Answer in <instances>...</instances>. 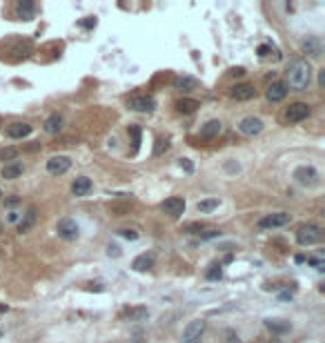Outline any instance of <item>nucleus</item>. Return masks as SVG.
Returning <instances> with one entry per match:
<instances>
[{"instance_id":"nucleus-33","label":"nucleus","mask_w":325,"mask_h":343,"mask_svg":"<svg viewBox=\"0 0 325 343\" xmlns=\"http://www.w3.org/2000/svg\"><path fill=\"white\" fill-rule=\"evenodd\" d=\"M118 234L123 236V239H129V241H136L138 236H140V232L134 230V227H123V230H118Z\"/></svg>"},{"instance_id":"nucleus-11","label":"nucleus","mask_w":325,"mask_h":343,"mask_svg":"<svg viewBox=\"0 0 325 343\" xmlns=\"http://www.w3.org/2000/svg\"><path fill=\"white\" fill-rule=\"evenodd\" d=\"M147 316H149V310L142 305H136V307H125L118 314V319L125 321V323H138V321H147Z\"/></svg>"},{"instance_id":"nucleus-29","label":"nucleus","mask_w":325,"mask_h":343,"mask_svg":"<svg viewBox=\"0 0 325 343\" xmlns=\"http://www.w3.org/2000/svg\"><path fill=\"white\" fill-rule=\"evenodd\" d=\"M129 136H132V141H134V154H136L138 151V147H140V127H138V125H129Z\"/></svg>"},{"instance_id":"nucleus-17","label":"nucleus","mask_w":325,"mask_h":343,"mask_svg":"<svg viewBox=\"0 0 325 343\" xmlns=\"http://www.w3.org/2000/svg\"><path fill=\"white\" fill-rule=\"evenodd\" d=\"M265 96L270 102H280V100H285V96H287V87H285V83L276 80V83H272L270 87L265 89Z\"/></svg>"},{"instance_id":"nucleus-5","label":"nucleus","mask_w":325,"mask_h":343,"mask_svg":"<svg viewBox=\"0 0 325 343\" xmlns=\"http://www.w3.org/2000/svg\"><path fill=\"white\" fill-rule=\"evenodd\" d=\"M292 223V216L287 212H274V214H265L263 218H258L256 227L261 230H276V227H285Z\"/></svg>"},{"instance_id":"nucleus-23","label":"nucleus","mask_w":325,"mask_h":343,"mask_svg":"<svg viewBox=\"0 0 325 343\" xmlns=\"http://www.w3.org/2000/svg\"><path fill=\"white\" fill-rule=\"evenodd\" d=\"M31 134V125L29 123H11L7 125V136L9 138H25Z\"/></svg>"},{"instance_id":"nucleus-19","label":"nucleus","mask_w":325,"mask_h":343,"mask_svg":"<svg viewBox=\"0 0 325 343\" xmlns=\"http://www.w3.org/2000/svg\"><path fill=\"white\" fill-rule=\"evenodd\" d=\"M16 16H18V20H31L36 16V4L31 0H20L16 4Z\"/></svg>"},{"instance_id":"nucleus-25","label":"nucleus","mask_w":325,"mask_h":343,"mask_svg":"<svg viewBox=\"0 0 325 343\" xmlns=\"http://www.w3.org/2000/svg\"><path fill=\"white\" fill-rule=\"evenodd\" d=\"M198 107H200V102L196 98H181V100H176V109L181 114H194Z\"/></svg>"},{"instance_id":"nucleus-39","label":"nucleus","mask_w":325,"mask_h":343,"mask_svg":"<svg viewBox=\"0 0 325 343\" xmlns=\"http://www.w3.org/2000/svg\"><path fill=\"white\" fill-rule=\"evenodd\" d=\"M80 27H85V29H92V27H96V18H87V20L80 22Z\"/></svg>"},{"instance_id":"nucleus-37","label":"nucleus","mask_w":325,"mask_h":343,"mask_svg":"<svg viewBox=\"0 0 325 343\" xmlns=\"http://www.w3.org/2000/svg\"><path fill=\"white\" fill-rule=\"evenodd\" d=\"M20 216H22V212H13V209H11V212L7 214V221L9 223H18V221H20Z\"/></svg>"},{"instance_id":"nucleus-1","label":"nucleus","mask_w":325,"mask_h":343,"mask_svg":"<svg viewBox=\"0 0 325 343\" xmlns=\"http://www.w3.org/2000/svg\"><path fill=\"white\" fill-rule=\"evenodd\" d=\"M312 74H314V69H312L310 60H305V58H298V60H294L292 65L287 67V71H285V87L289 89H296V92H303V89L310 87L312 83Z\"/></svg>"},{"instance_id":"nucleus-20","label":"nucleus","mask_w":325,"mask_h":343,"mask_svg":"<svg viewBox=\"0 0 325 343\" xmlns=\"http://www.w3.org/2000/svg\"><path fill=\"white\" fill-rule=\"evenodd\" d=\"M62 125H65V118H62L60 114H51V116L45 118L43 129L47 134H58V132H62Z\"/></svg>"},{"instance_id":"nucleus-36","label":"nucleus","mask_w":325,"mask_h":343,"mask_svg":"<svg viewBox=\"0 0 325 343\" xmlns=\"http://www.w3.org/2000/svg\"><path fill=\"white\" fill-rule=\"evenodd\" d=\"M270 53H272V47H270V45H261V47H258V56H261V58H267Z\"/></svg>"},{"instance_id":"nucleus-13","label":"nucleus","mask_w":325,"mask_h":343,"mask_svg":"<svg viewBox=\"0 0 325 343\" xmlns=\"http://www.w3.org/2000/svg\"><path fill=\"white\" fill-rule=\"evenodd\" d=\"M301 51L305 53L307 58H321V53H323L321 38H319V36H307V38L301 43Z\"/></svg>"},{"instance_id":"nucleus-26","label":"nucleus","mask_w":325,"mask_h":343,"mask_svg":"<svg viewBox=\"0 0 325 343\" xmlns=\"http://www.w3.org/2000/svg\"><path fill=\"white\" fill-rule=\"evenodd\" d=\"M265 328L274 334H285L289 330V323L283 319H265Z\"/></svg>"},{"instance_id":"nucleus-16","label":"nucleus","mask_w":325,"mask_h":343,"mask_svg":"<svg viewBox=\"0 0 325 343\" xmlns=\"http://www.w3.org/2000/svg\"><path fill=\"white\" fill-rule=\"evenodd\" d=\"M174 89H178V92H194V89H198V78H194V76H187V74H181L174 78Z\"/></svg>"},{"instance_id":"nucleus-44","label":"nucleus","mask_w":325,"mask_h":343,"mask_svg":"<svg viewBox=\"0 0 325 343\" xmlns=\"http://www.w3.org/2000/svg\"><path fill=\"white\" fill-rule=\"evenodd\" d=\"M0 198H2V190H0Z\"/></svg>"},{"instance_id":"nucleus-15","label":"nucleus","mask_w":325,"mask_h":343,"mask_svg":"<svg viewBox=\"0 0 325 343\" xmlns=\"http://www.w3.org/2000/svg\"><path fill=\"white\" fill-rule=\"evenodd\" d=\"M36 221H38V209H36L34 205H31V207H27V209H25V214H22V216H20V221L16 223L18 232H20V234H25V232H29L31 227L36 225Z\"/></svg>"},{"instance_id":"nucleus-18","label":"nucleus","mask_w":325,"mask_h":343,"mask_svg":"<svg viewBox=\"0 0 325 343\" xmlns=\"http://www.w3.org/2000/svg\"><path fill=\"white\" fill-rule=\"evenodd\" d=\"M22 172H25V165H22L20 160H13V163L2 165V169H0V176H2L4 181H16V178L22 176Z\"/></svg>"},{"instance_id":"nucleus-8","label":"nucleus","mask_w":325,"mask_h":343,"mask_svg":"<svg viewBox=\"0 0 325 343\" xmlns=\"http://www.w3.org/2000/svg\"><path fill=\"white\" fill-rule=\"evenodd\" d=\"M71 167V158L69 156H51V158L47 160V172L51 174V176H62V174H67Z\"/></svg>"},{"instance_id":"nucleus-38","label":"nucleus","mask_w":325,"mask_h":343,"mask_svg":"<svg viewBox=\"0 0 325 343\" xmlns=\"http://www.w3.org/2000/svg\"><path fill=\"white\" fill-rule=\"evenodd\" d=\"M310 265H314V270H319V272H323V267H325V263L321 261V258H310Z\"/></svg>"},{"instance_id":"nucleus-28","label":"nucleus","mask_w":325,"mask_h":343,"mask_svg":"<svg viewBox=\"0 0 325 343\" xmlns=\"http://www.w3.org/2000/svg\"><path fill=\"white\" fill-rule=\"evenodd\" d=\"M218 205H221L218 198H203V200H198L196 209H198L200 214H209V212H214V209H218Z\"/></svg>"},{"instance_id":"nucleus-22","label":"nucleus","mask_w":325,"mask_h":343,"mask_svg":"<svg viewBox=\"0 0 325 343\" xmlns=\"http://www.w3.org/2000/svg\"><path fill=\"white\" fill-rule=\"evenodd\" d=\"M89 190H92V178L87 176H78L71 183V194L74 196H87Z\"/></svg>"},{"instance_id":"nucleus-43","label":"nucleus","mask_w":325,"mask_h":343,"mask_svg":"<svg viewBox=\"0 0 325 343\" xmlns=\"http://www.w3.org/2000/svg\"><path fill=\"white\" fill-rule=\"evenodd\" d=\"M0 234H2V223H0Z\"/></svg>"},{"instance_id":"nucleus-32","label":"nucleus","mask_w":325,"mask_h":343,"mask_svg":"<svg viewBox=\"0 0 325 343\" xmlns=\"http://www.w3.org/2000/svg\"><path fill=\"white\" fill-rule=\"evenodd\" d=\"M223 276V267L221 265H209V270L205 272V279L207 281H218Z\"/></svg>"},{"instance_id":"nucleus-3","label":"nucleus","mask_w":325,"mask_h":343,"mask_svg":"<svg viewBox=\"0 0 325 343\" xmlns=\"http://www.w3.org/2000/svg\"><path fill=\"white\" fill-rule=\"evenodd\" d=\"M205 330H207V321L205 319H194L183 328V334H181V343H200L203 339Z\"/></svg>"},{"instance_id":"nucleus-27","label":"nucleus","mask_w":325,"mask_h":343,"mask_svg":"<svg viewBox=\"0 0 325 343\" xmlns=\"http://www.w3.org/2000/svg\"><path fill=\"white\" fill-rule=\"evenodd\" d=\"M18 156H20V149L18 147H2L0 149V163H13V160H18Z\"/></svg>"},{"instance_id":"nucleus-6","label":"nucleus","mask_w":325,"mask_h":343,"mask_svg":"<svg viewBox=\"0 0 325 343\" xmlns=\"http://www.w3.org/2000/svg\"><path fill=\"white\" fill-rule=\"evenodd\" d=\"M294 181L303 187H316L319 185V172L312 165H301L294 169Z\"/></svg>"},{"instance_id":"nucleus-45","label":"nucleus","mask_w":325,"mask_h":343,"mask_svg":"<svg viewBox=\"0 0 325 343\" xmlns=\"http://www.w3.org/2000/svg\"><path fill=\"white\" fill-rule=\"evenodd\" d=\"M0 337H2V328H0Z\"/></svg>"},{"instance_id":"nucleus-21","label":"nucleus","mask_w":325,"mask_h":343,"mask_svg":"<svg viewBox=\"0 0 325 343\" xmlns=\"http://www.w3.org/2000/svg\"><path fill=\"white\" fill-rule=\"evenodd\" d=\"M154 267V254H140V256H136L132 261V270L134 272H147Z\"/></svg>"},{"instance_id":"nucleus-2","label":"nucleus","mask_w":325,"mask_h":343,"mask_svg":"<svg viewBox=\"0 0 325 343\" xmlns=\"http://www.w3.org/2000/svg\"><path fill=\"white\" fill-rule=\"evenodd\" d=\"M321 239H323V230H321V225H316V223H303V225L296 230V241H298V245H303V247H310V245L321 243Z\"/></svg>"},{"instance_id":"nucleus-10","label":"nucleus","mask_w":325,"mask_h":343,"mask_svg":"<svg viewBox=\"0 0 325 343\" xmlns=\"http://www.w3.org/2000/svg\"><path fill=\"white\" fill-rule=\"evenodd\" d=\"M56 232H58V236L65 241H74V239H78V234H80L78 223H76L74 218H60L56 225Z\"/></svg>"},{"instance_id":"nucleus-42","label":"nucleus","mask_w":325,"mask_h":343,"mask_svg":"<svg viewBox=\"0 0 325 343\" xmlns=\"http://www.w3.org/2000/svg\"><path fill=\"white\" fill-rule=\"evenodd\" d=\"M18 203H20V198H18V196H11V198L7 200V205H9V207H13V205H18Z\"/></svg>"},{"instance_id":"nucleus-7","label":"nucleus","mask_w":325,"mask_h":343,"mask_svg":"<svg viewBox=\"0 0 325 343\" xmlns=\"http://www.w3.org/2000/svg\"><path fill=\"white\" fill-rule=\"evenodd\" d=\"M160 209H163L167 216L178 218V216H183V212H185V198H183V196H169V198H165L163 203H160Z\"/></svg>"},{"instance_id":"nucleus-34","label":"nucleus","mask_w":325,"mask_h":343,"mask_svg":"<svg viewBox=\"0 0 325 343\" xmlns=\"http://www.w3.org/2000/svg\"><path fill=\"white\" fill-rule=\"evenodd\" d=\"M223 337H225V343H243V341H240V337L232 328H227L225 332H223Z\"/></svg>"},{"instance_id":"nucleus-12","label":"nucleus","mask_w":325,"mask_h":343,"mask_svg":"<svg viewBox=\"0 0 325 343\" xmlns=\"http://www.w3.org/2000/svg\"><path fill=\"white\" fill-rule=\"evenodd\" d=\"M254 96H256V89H254V85H249V83H238V85H234V87H230V98H234V100H238V102L252 100Z\"/></svg>"},{"instance_id":"nucleus-35","label":"nucleus","mask_w":325,"mask_h":343,"mask_svg":"<svg viewBox=\"0 0 325 343\" xmlns=\"http://www.w3.org/2000/svg\"><path fill=\"white\" fill-rule=\"evenodd\" d=\"M178 167H181V169H185L187 174H191V172H194V163H191L189 158H181V160H178Z\"/></svg>"},{"instance_id":"nucleus-4","label":"nucleus","mask_w":325,"mask_h":343,"mask_svg":"<svg viewBox=\"0 0 325 343\" xmlns=\"http://www.w3.org/2000/svg\"><path fill=\"white\" fill-rule=\"evenodd\" d=\"M127 107L132 111H138V114H151L156 109V100L151 94H136L127 100Z\"/></svg>"},{"instance_id":"nucleus-30","label":"nucleus","mask_w":325,"mask_h":343,"mask_svg":"<svg viewBox=\"0 0 325 343\" xmlns=\"http://www.w3.org/2000/svg\"><path fill=\"white\" fill-rule=\"evenodd\" d=\"M167 149H169V138L160 136L158 141H156V145H154V156H163Z\"/></svg>"},{"instance_id":"nucleus-31","label":"nucleus","mask_w":325,"mask_h":343,"mask_svg":"<svg viewBox=\"0 0 325 343\" xmlns=\"http://www.w3.org/2000/svg\"><path fill=\"white\" fill-rule=\"evenodd\" d=\"M198 236L203 241H209V239H218L221 236V230H216V227H203V230L198 232Z\"/></svg>"},{"instance_id":"nucleus-24","label":"nucleus","mask_w":325,"mask_h":343,"mask_svg":"<svg viewBox=\"0 0 325 343\" xmlns=\"http://www.w3.org/2000/svg\"><path fill=\"white\" fill-rule=\"evenodd\" d=\"M223 132V123L221 120H207V123L200 127V136L203 138H216Z\"/></svg>"},{"instance_id":"nucleus-9","label":"nucleus","mask_w":325,"mask_h":343,"mask_svg":"<svg viewBox=\"0 0 325 343\" xmlns=\"http://www.w3.org/2000/svg\"><path fill=\"white\" fill-rule=\"evenodd\" d=\"M310 114H312V107L307 105V102H292V105L285 109V118H287L289 123H301V120H305Z\"/></svg>"},{"instance_id":"nucleus-14","label":"nucleus","mask_w":325,"mask_h":343,"mask_svg":"<svg viewBox=\"0 0 325 343\" xmlns=\"http://www.w3.org/2000/svg\"><path fill=\"white\" fill-rule=\"evenodd\" d=\"M238 129H240V134H245V136L261 134L263 132V120L258 118V116H245V118L238 123Z\"/></svg>"},{"instance_id":"nucleus-41","label":"nucleus","mask_w":325,"mask_h":343,"mask_svg":"<svg viewBox=\"0 0 325 343\" xmlns=\"http://www.w3.org/2000/svg\"><path fill=\"white\" fill-rule=\"evenodd\" d=\"M245 69L243 67H234V69H230V76H243Z\"/></svg>"},{"instance_id":"nucleus-40","label":"nucleus","mask_w":325,"mask_h":343,"mask_svg":"<svg viewBox=\"0 0 325 343\" xmlns=\"http://www.w3.org/2000/svg\"><path fill=\"white\" fill-rule=\"evenodd\" d=\"M107 254H109V256H120V247L118 245H109V247H107Z\"/></svg>"}]
</instances>
